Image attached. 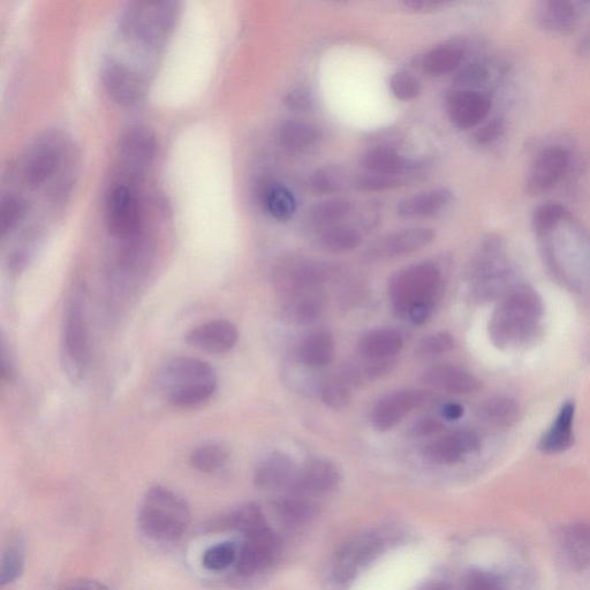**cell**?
Here are the masks:
<instances>
[{
    "label": "cell",
    "instance_id": "1",
    "mask_svg": "<svg viewBox=\"0 0 590 590\" xmlns=\"http://www.w3.org/2000/svg\"><path fill=\"white\" fill-rule=\"evenodd\" d=\"M179 18L176 2L132 3L121 12L102 67L103 85L113 100L131 107L145 98Z\"/></svg>",
    "mask_w": 590,
    "mask_h": 590
},
{
    "label": "cell",
    "instance_id": "2",
    "mask_svg": "<svg viewBox=\"0 0 590 590\" xmlns=\"http://www.w3.org/2000/svg\"><path fill=\"white\" fill-rule=\"evenodd\" d=\"M146 177L113 170L104 198V223L110 236L130 246L145 242L148 228V198L142 191Z\"/></svg>",
    "mask_w": 590,
    "mask_h": 590
},
{
    "label": "cell",
    "instance_id": "3",
    "mask_svg": "<svg viewBox=\"0 0 590 590\" xmlns=\"http://www.w3.org/2000/svg\"><path fill=\"white\" fill-rule=\"evenodd\" d=\"M499 300L489 322L491 342L499 349H514L531 342L544 313L539 293L527 285H514Z\"/></svg>",
    "mask_w": 590,
    "mask_h": 590
},
{
    "label": "cell",
    "instance_id": "4",
    "mask_svg": "<svg viewBox=\"0 0 590 590\" xmlns=\"http://www.w3.org/2000/svg\"><path fill=\"white\" fill-rule=\"evenodd\" d=\"M138 523L148 540L158 544L176 543L191 524V510L175 491L155 486L142 498Z\"/></svg>",
    "mask_w": 590,
    "mask_h": 590
},
{
    "label": "cell",
    "instance_id": "5",
    "mask_svg": "<svg viewBox=\"0 0 590 590\" xmlns=\"http://www.w3.org/2000/svg\"><path fill=\"white\" fill-rule=\"evenodd\" d=\"M157 382L173 406L189 408L207 402L214 395L217 374L206 361L180 357L164 365Z\"/></svg>",
    "mask_w": 590,
    "mask_h": 590
},
{
    "label": "cell",
    "instance_id": "6",
    "mask_svg": "<svg viewBox=\"0 0 590 590\" xmlns=\"http://www.w3.org/2000/svg\"><path fill=\"white\" fill-rule=\"evenodd\" d=\"M512 278L511 264L502 242L488 239L470 270L474 299L488 301L502 298L514 286L511 284Z\"/></svg>",
    "mask_w": 590,
    "mask_h": 590
},
{
    "label": "cell",
    "instance_id": "7",
    "mask_svg": "<svg viewBox=\"0 0 590 590\" xmlns=\"http://www.w3.org/2000/svg\"><path fill=\"white\" fill-rule=\"evenodd\" d=\"M441 286V274L434 264L421 263L399 271L389 287L393 308L406 314L418 305H434Z\"/></svg>",
    "mask_w": 590,
    "mask_h": 590
},
{
    "label": "cell",
    "instance_id": "8",
    "mask_svg": "<svg viewBox=\"0 0 590 590\" xmlns=\"http://www.w3.org/2000/svg\"><path fill=\"white\" fill-rule=\"evenodd\" d=\"M75 297L66 310L62 335V361L73 382L85 376L89 361V332L85 301Z\"/></svg>",
    "mask_w": 590,
    "mask_h": 590
},
{
    "label": "cell",
    "instance_id": "9",
    "mask_svg": "<svg viewBox=\"0 0 590 590\" xmlns=\"http://www.w3.org/2000/svg\"><path fill=\"white\" fill-rule=\"evenodd\" d=\"M242 534L245 540L238 549L234 569L242 577H252L267 570L276 561L279 543L267 523Z\"/></svg>",
    "mask_w": 590,
    "mask_h": 590
},
{
    "label": "cell",
    "instance_id": "10",
    "mask_svg": "<svg viewBox=\"0 0 590 590\" xmlns=\"http://www.w3.org/2000/svg\"><path fill=\"white\" fill-rule=\"evenodd\" d=\"M385 546L384 537L377 533H366L347 542L338 551L334 564L336 579L342 582L352 580L363 567L381 554Z\"/></svg>",
    "mask_w": 590,
    "mask_h": 590
},
{
    "label": "cell",
    "instance_id": "11",
    "mask_svg": "<svg viewBox=\"0 0 590 590\" xmlns=\"http://www.w3.org/2000/svg\"><path fill=\"white\" fill-rule=\"evenodd\" d=\"M570 165V154L564 147L551 146L536 156L529 169L526 189L531 195L551 191L564 177Z\"/></svg>",
    "mask_w": 590,
    "mask_h": 590
},
{
    "label": "cell",
    "instance_id": "12",
    "mask_svg": "<svg viewBox=\"0 0 590 590\" xmlns=\"http://www.w3.org/2000/svg\"><path fill=\"white\" fill-rule=\"evenodd\" d=\"M435 232L425 228H414L390 233L377 239L369 246L366 260L378 261L410 254L426 247L435 239Z\"/></svg>",
    "mask_w": 590,
    "mask_h": 590
},
{
    "label": "cell",
    "instance_id": "13",
    "mask_svg": "<svg viewBox=\"0 0 590 590\" xmlns=\"http://www.w3.org/2000/svg\"><path fill=\"white\" fill-rule=\"evenodd\" d=\"M340 482V473L335 464L325 459H313L301 468L291 483V494L312 497L329 493Z\"/></svg>",
    "mask_w": 590,
    "mask_h": 590
},
{
    "label": "cell",
    "instance_id": "14",
    "mask_svg": "<svg viewBox=\"0 0 590 590\" xmlns=\"http://www.w3.org/2000/svg\"><path fill=\"white\" fill-rule=\"evenodd\" d=\"M426 399L427 393L422 390L393 392L376 404L370 414V421L377 430H390L396 427L414 408L425 403Z\"/></svg>",
    "mask_w": 590,
    "mask_h": 590
},
{
    "label": "cell",
    "instance_id": "15",
    "mask_svg": "<svg viewBox=\"0 0 590 590\" xmlns=\"http://www.w3.org/2000/svg\"><path fill=\"white\" fill-rule=\"evenodd\" d=\"M239 332L228 320L203 323L188 332L186 342L194 349L210 354L229 352L238 343Z\"/></svg>",
    "mask_w": 590,
    "mask_h": 590
},
{
    "label": "cell",
    "instance_id": "16",
    "mask_svg": "<svg viewBox=\"0 0 590 590\" xmlns=\"http://www.w3.org/2000/svg\"><path fill=\"white\" fill-rule=\"evenodd\" d=\"M481 442L473 431L459 430L429 443L425 455L434 463L452 465L480 449Z\"/></svg>",
    "mask_w": 590,
    "mask_h": 590
},
{
    "label": "cell",
    "instance_id": "17",
    "mask_svg": "<svg viewBox=\"0 0 590 590\" xmlns=\"http://www.w3.org/2000/svg\"><path fill=\"white\" fill-rule=\"evenodd\" d=\"M490 110L489 98L474 90H463L449 98V117L453 124L463 130L478 126L488 117Z\"/></svg>",
    "mask_w": 590,
    "mask_h": 590
},
{
    "label": "cell",
    "instance_id": "18",
    "mask_svg": "<svg viewBox=\"0 0 590 590\" xmlns=\"http://www.w3.org/2000/svg\"><path fill=\"white\" fill-rule=\"evenodd\" d=\"M294 463L284 452H272L264 457L254 472L255 486L264 491H275L290 487L295 478Z\"/></svg>",
    "mask_w": 590,
    "mask_h": 590
},
{
    "label": "cell",
    "instance_id": "19",
    "mask_svg": "<svg viewBox=\"0 0 590 590\" xmlns=\"http://www.w3.org/2000/svg\"><path fill=\"white\" fill-rule=\"evenodd\" d=\"M574 418L576 405L573 402L565 403L547 433L542 436L539 449L547 455L569 450L574 443Z\"/></svg>",
    "mask_w": 590,
    "mask_h": 590
},
{
    "label": "cell",
    "instance_id": "20",
    "mask_svg": "<svg viewBox=\"0 0 590 590\" xmlns=\"http://www.w3.org/2000/svg\"><path fill=\"white\" fill-rule=\"evenodd\" d=\"M423 382L437 389L468 395L480 389L481 383L467 370L451 366L441 365L430 368L423 375Z\"/></svg>",
    "mask_w": 590,
    "mask_h": 590
},
{
    "label": "cell",
    "instance_id": "21",
    "mask_svg": "<svg viewBox=\"0 0 590 590\" xmlns=\"http://www.w3.org/2000/svg\"><path fill=\"white\" fill-rule=\"evenodd\" d=\"M559 544L566 562L573 569L585 570L590 565V524L573 523L562 529Z\"/></svg>",
    "mask_w": 590,
    "mask_h": 590
},
{
    "label": "cell",
    "instance_id": "22",
    "mask_svg": "<svg viewBox=\"0 0 590 590\" xmlns=\"http://www.w3.org/2000/svg\"><path fill=\"white\" fill-rule=\"evenodd\" d=\"M579 12L573 3L562 0H549L536 7V20L539 25L551 33L566 34L572 32L578 24Z\"/></svg>",
    "mask_w": 590,
    "mask_h": 590
},
{
    "label": "cell",
    "instance_id": "23",
    "mask_svg": "<svg viewBox=\"0 0 590 590\" xmlns=\"http://www.w3.org/2000/svg\"><path fill=\"white\" fill-rule=\"evenodd\" d=\"M361 165L370 173L376 175L404 177L419 168V164L407 160L391 148H374L361 157Z\"/></svg>",
    "mask_w": 590,
    "mask_h": 590
},
{
    "label": "cell",
    "instance_id": "24",
    "mask_svg": "<svg viewBox=\"0 0 590 590\" xmlns=\"http://www.w3.org/2000/svg\"><path fill=\"white\" fill-rule=\"evenodd\" d=\"M451 201L450 189L437 188L400 201L397 213L407 219L427 218L440 213Z\"/></svg>",
    "mask_w": 590,
    "mask_h": 590
},
{
    "label": "cell",
    "instance_id": "25",
    "mask_svg": "<svg viewBox=\"0 0 590 590\" xmlns=\"http://www.w3.org/2000/svg\"><path fill=\"white\" fill-rule=\"evenodd\" d=\"M404 346L402 335L392 329H377L368 332L360 342V350L369 360L385 361L395 357Z\"/></svg>",
    "mask_w": 590,
    "mask_h": 590
},
{
    "label": "cell",
    "instance_id": "26",
    "mask_svg": "<svg viewBox=\"0 0 590 590\" xmlns=\"http://www.w3.org/2000/svg\"><path fill=\"white\" fill-rule=\"evenodd\" d=\"M335 357V340L330 332L315 331L302 342L299 359L302 365L320 369L330 365Z\"/></svg>",
    "mask_w": 590,
    "mask_h": 590
},
{
    "label": "cell",
    "instance_id": "27",
    "mask_svg": "<svg viewBox=\"0 0 590 590\" xmlns=\"http://www.w3.org/2000/svg\"><path fill=\"white\" fill-rule=\"evenodd\" d=\"M263 208L278 222H287L297 209L293 194L281 184L271 183L261 193Z\"/></svg>",
    "mask_w": 590,
    "mask_h": 590
},
{
    "label": "cell",
    "instance_id": "28",
    "mask_svg": "<svg viewBox=\"0 0 590 590\" xmlns=\"http://www.w3.org/2000/svg\"><path fill=\"white\" fill-rule=\"evenodd\" d=\"M278 139L286 149L301 151L314 146L320 139V133L305 121L290 120L279 128Z\"/></svg>",
    "mask_w": 590,
    "mask_h": 590
},
{
    "label": "cell",
    "instance_id": "29",
    "mask_svg": "<svg viewBox=\"0 0 590 590\" xmlns=\"http://www.w3.org/2000/svg\"><path fill=\"white\" fill-rule=\"evenodd\" d=\"M519 406L514 400L506 397H495L487 400L479 408L483 421L499 427H509L519 418Z\"/></svg>",
    "mask_w": 590,
    "mask_h": 590
},
{
    "label": "cell",
    "instance_id": "30",
    "mask_svg": "<svg viewBox=\"0 0 590 590\" xmlns=\"http://www.w3.org/2000/svg\"><path fill=\"white\" fill-rule=\"evenodd\" d=\"M292 299L286 307V315L293 322L308 324L319 317L323 308L320 294L313 291L291 295Z\"/></svg>",
    "mask_w": 590,
    "mask_h": 590
},
{
    "label": "cell",
    "instance_id": "31",
    "mask_svg": "<svg viewBox=\"0 0 590 590\" xmlns=\"http://www.w3.org/2000/svg\"><path fill=\"white\" fill-rule=\"evenodd\" d=\"M463 62V52L455 47H441L431 50L423 59V68L433 75V77H442L456 71Z\"/></svg>",
    "mask_w": 590,
    "mask_h": 590
},
{
    "label": "cell",
    "instance_id": "32",
    "mask_svg": "<svg viewBox=\"0 0 590 590\" xmlns=\"http://www.w3.org/2000/svg\"><path fill=\"white\" fill-rule=\"evenodd\" d=\"M229 460V451L221 444H206L192 452L191 465L201 473H215L223 468Z\"/></svg>",
    "mask_w": 590,
    "mask_h": 590
},
{
    "label": "cell",
    "instance_id": "33",
    "mask_svg": "<svg viewBox=\"0 0 590 590\" xmlns=\"http://www.w3.org/2000/svg\"><path fill=\"white\" fill-rule=\"evenodd\" d=\"M361 234L351 226L332 225L321 234V244L331 252L343 253L360 246Z\"/></svg>",
    "mask_w": 590,
    "mask_h": 590
},
{
    "label": "cell",
    "instance_id": "34",
    "mask_svg": "<svg viewBox=\"0 0 590 590\" xmlns=\"http://www.w3.org/2000/svg\"><path fill=\"white\" fill-rule=\"evenodd\" d=\"M25 570V549L21 541L12 540L3 551L0 564V584L11 585L17 581Z\"/></svg>",
    "mask_w": 590,
    "mask_h": 590
},
{
    "label": "cell",
    "instance_id": "35",
    "mask_svg": "<svg viewBox=\"0 0 590 590\" xmlns=\"http://www.w3.org/2000/svg\"><path fill=\"white\" fill-rule=\"evenodd\" d=\"M238 549L239 546L231 541L217 543L215 546L209 547L202 556L204 569L215 573L228 570L229 567L236 564Z\"/></svg>",
    "mask_w": 590,
    "mask_h": 590
},
{
    "label": "cell",
    "instance_id": "36",
    "mask_svg": "<svg viewBox=\"0 0 590 590\" xmlns=\"http://www.w3.org/2000/svg\"><path fill=\"white\" fill-rule=\"evenodd\" d=\"M353 203L345 199L323 201L310 211V217L317 225H330L349 216L353 211Z\"/></svg>",
    "mask_w": 590,
    "mask_h": 590
},
{
    "label": "cell",
    "instance_id": "37",
    "mask_svg": "<svg viewBox=\"0 0 590 590\" xmlns=\"http://www.w3.org/2000/svg\"><path fill=\"white\" fill-rule=\"evenodd\" d=\"M346 183V173L336 166H325L317 170L310 179V185L317 194H334L343 191Z\"/></svg>",
    "mask_w": 590,
    "mask_h": 590
},
{
    "label": "cell",
    "instance_id": "38",
    "mask_svg": "<svg viewBox=\"0 0 590 590\" xmlns=\"http://www.w3.org/2000/svg\"><path fill=\"white\" fill-rule=\"evenodd\" d=\"M321 398L325 405L334 408V410H342L349 405L352 398L349 378L336 377L325 382L321 390Z\"/></svg>",
    "mask_w": 590,
    "mask_h": 590
},
{
    "label": "cell",
    "instance_id": "39",
    "mask_svg": "<svg viewBox=\"0 0 590 590\" xmlns=\"http://www.w3.org/2000/svg\"><path fill=\"white\" fill-rule=\"evenodd\" d=\"M569 214L561 204L548 202L537 207L533 215V226L537 236L554 229Z\"/></svg>",
    "mask_w": 590,
    "mask_h": 590
},
{
    "label": "cell",
    "instance_id": "40",
    "mask_svg": "<svg viewBox=\"0 0 590 590\" xmlns=\"http://www.w3.org/2000/svg\"><path fill=\"white\" fill-rule=\"evenodd\" d=\"M407 180L402 177L376 175V173H366L352 180L354 188L362 192H381L388 189L404 186Z\"/></svg>",
    "mask_w": 590,
    "mask_h": 590
},
{
    "label": "cell",
    "instance_id": "41",
    "mask_svg": "<svg viewBox=\"0 0 590 590\" xmlns=\"http://www.w3.org/2000/svg\"><path fill=\"white\" fill-rule=\"evenodd\" d=\"M279 512L283 518L292 521V523H299V521L307 519L314 511V506L310 503L307 497L293 495L283 499L278 505Z\"/></svg>",
    "mask_w": 590,
    "mask_h": 590
},
{
    "label": "cell",
    "instance_id": "42",
    "mask_svg": "<svg viewBox=\"0 0 590 590\" xmlns=\"http://www.w3.org/2000/svg\"><path fill=\"white\" fill-rule=\"evenodd\" d=\"M390 88L393 95L399 101H413L421 93V85L418 79L407 72H398L390 80Z\"/></svg>",
    "mask_w": 590,
    "mask_h": 590
},
{
    "label": "cell",
    "instance_id": "43",
    "mask_svg": "<svg viewBox=\"0 0 590 590\" xmlns=\"http://www.w3.org/2000/svg\"><path fill=\"white\" fill-rule=\"evenodd\" d=\"M455 347V339L448 332H438L423 339L418 347L421 358H433L450 352Z\"/></svg>",
    "mask_w": 590,
    "mask_h": 590
},
{
    "label": "cell",
    "instance_id": "44",
    "mask_svg": "<svg viewBox=\"0 0 590 590\" xmlns=\"http://www.w3.org/2000/svg\"><path fill=\"white\" fill-rule=\"evenodd\" d=\"M463 590H502V586L494 574L474 571L468 574Z\"/></svg>",
    "mask_w": 590,
    "mask_h": 590
},
{
    "label": "cell",
    "instance_id": "45",
    "mask_svg": "<svg viewBox=\"0 0 590 590\" xmlns=\"http://www.w3.org/2000/svg\"><path fill=\"white\" fill-rule=\"evenodd\" d=\"M503 131V126L501 121H493V123L488 124L481 128V130L476 133L475 140L480 143V145H487L491 141H494L501 135Z\"/></svg>",
    "mask_w": 590,
    "mask_h": 590
},
{
    "label": "cell",
    "instance_id": "46",
    "mask_svg": "<svg viewBox=\"0 0 590 590\" xmlns=\"http://www.w3.org/2000/svg\"><path fill=\"white\" fill-rule=\"evenodd\" d=\"M443 428L444 427L440 421L427 418L416 422L412 428V433L414 436H430L440 433Z\"/></svg>",
    "mask_w": 590,
    "mask_h": 590
},
{
    "label": "cell",
    "instance_id": "47",
    "mask_svg": "<svg viewBox=\"0 0 590 590\" xmlns=\"http://www.w3.org/2000/svg\"><path fill=\"white\" fill-rule=\"evenodd\" d=\"M310 97L305 90L297 89L286 96L285 104L293 110H307L310 107Z\"/></svg>",
    "mask_w": 590,
    "mask_h": 590
},
{
    "label": "cell",
    "instance_id": "48",
    "mask_svg": "<svg viewBox=\"0 0 590 590\" xmlns=\"http://www.w3.org/2000/svg\"><path fill=\"white\" fill-rule=\"evenodd\" d=\"M59 590H110L107 586L101 584L96 580L90 579H77L67 582Z\"/></svg>",
    "mask_w": 590,
    "mask_h": 590
},
{
    "label": "cell",
    "instance_id": "49",
    "mask_svg": "<svg viewBox=\"0 0 590 590\" xmlns=\"http://www.w3.org/2000/svg\"><path fill=\"white\" fill-rule=\"evenodd\" d=\"M433 306L427 304L415 306L407 313V316L414 324L421 325L429 320Z\"/></svg>",
    "mask_w": 590,
    "mask_h": 590
},
{
    "label": "cell",
    "instance_id": "50",
    "mask_svg": "<svg viewBox=\"0 0 590 590\" xmlns=\"http://www.w3.org/2000/svg\"><path fill=\"white\" fill-rule=\"evenodd\" d=\"M445 3L437 2V0H407L404 3L408 9H413L415 11H427V10H435L437 7L443 6Z\"/></svg>",
    "mask_w": 590,
    "mask_h": 590
},
{
    "label": "cell",
    "instance_id": "51",
    "mask_svg": "<svg viewBox=\"0 0 590 590\" xmlns=\"http://www.w3.org/2000/svg\"><path fill=\"white\" fill-rule=\"evenodd\" d=\"M442 413L446 420L457 421L460 418H463L465 410L463 405L451 402L443 406Z\"/></svg>",
    "mask_w": 590,
    "mask_h": 590
},
{
    "label": "cell",
    "instance_id": "52",
    "mask_svg": "<svg viewBox=\"0 0 590 590\" xmlns=\"http://www.w3.org/2000/svg\"><path fill=\"white\" fill-rule=\"evenodd\" d=\"M422 590H450V588L443 584V582H433V584L427 585Z\"/></svg>",
    "mask_w": 590,
    "mask_h": 590
}]
</instances>
